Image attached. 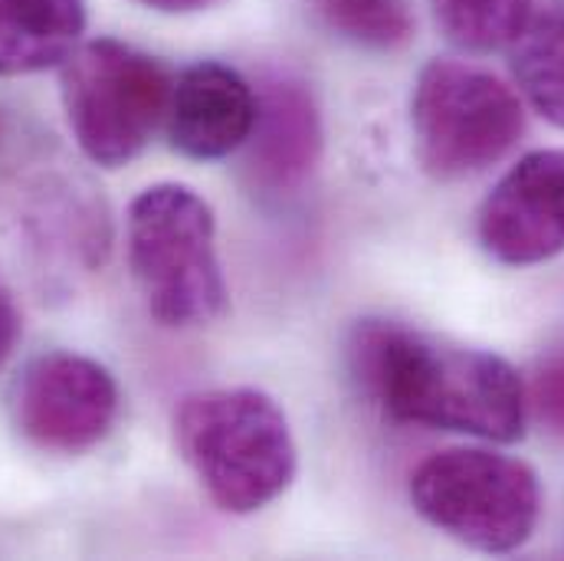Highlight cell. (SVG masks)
<instances>
[{"instance_id": "6da1fadb", "label": "cell", "mask_w": 564, "mask_h": 561, "mask_svg": "<svg viewBox=\"0 0 564 561\" xmlns=\"http://www.w3.org/2000/svg\"><path fill=\"white\" fill-rule=\"evenodd\" d=\"M348 362L361 391L394 421L492 443L525 433V385L496 352L365 319L348 338Z\"/></svg>"}, {"instance_id": "7a4b0ae2", "label": "cell", "mask_w": 564, "mask_h": 561, "mask_svg": "<svg viewBox=\"0 0 564 561\" xmlns=\"http://www.w3.org/2000/svg\"><path fill=\"white\" fill-rule=\"evenodd\" d=\"M174 443L214 506L234 516L280 499L299 470L285 411L257 388L187 395L174 411Z\"/></svg>"}, {"instance_id": "3957f363", "label": "cell", "mask_w": 564, "mask_h": 561, "mask_svg": "<svg viewBox=\"0 0 564 561\" xmlns=\"http://www.w3.org/2000/svg\"><path fill=\"white\" fill-rule=\"evenodd\" d=\"M126 253L148 315L164 328H197L224 315L227 280L217 217L187 184H151L129 204Z\"/></svg>"}, {"instance_id": "277c9868", "label": "cell", "mask_w": 564, "mask_h": 561, "mask_svg": "<svg viewBox=\"0 0 564 561\" xmlns=\"http://www.w3.org/2000/svg\"><path fill=\"white\" fill-rule=\"evenodd\" d=\"M411 503L449 539L486 555H509L539 526L542 486L535 470L516 456L482 446H449L414 470Z\"/></svg>"}, {"instance_id": "5b68a950", "label": "cell", "mask_w": 564, "mask_h": 561, "mask_svg": "<svg viewBox=\"0 0 564 561\" xmlns=\"http://www.w3.org/2000/svg\"><path fill=\"white\" fill-rule=\"evenodd\" d=\"M174 79L119 40H89L59 66V96L79 151L99 168H122L148 148L167 116Z\"/></svg>"}, {"instance_id": "8992f818", "label": "cell", "mask_w": 564, "mask_h": 561, "mask_svg": "<svg viewBox=\"0 0 564 561\" xmlns=\"http://www.w3.org/2000/svg\"><path fill=\"white\" fill-rule=\"evenodd\" d=\"M414 148L436 181H463L502 161L525 132V106L499 76L459 63L430 60L411 96Z\"/></svg>"}, {"instance_id": "52a82bcc", "label": "cell", "mask_w": 564, "mask_h": 561, "mask_svg": "<svg viewBox=\"0 0 564 561\" xmlns=\"http://www.w3.org/2000/svg\"><path fill=\"white\" fill-rule=\"evenodd\" d=\"M119 385L99 362L76 352L30 358L10 385L17 433L46 453H86L119 421Z\"/></svg>"}, {"instance_id": "ba28073f", "label": "cell", "mask_w": 564, "mask_h": 561, "mask_svg": "<svg viewBox=\"0 0 564 561\" xmlns=\"http://www.w3.org/2000/svg\"><path fill=\"white\" fill-rule=\"evenodd\" d=\"M479 247L502 267H539L564 253V148L519 158L479 207Z\"/></svg>"}, {"instance_id": "9c48e42d", "label": "cell", "mask_w": 564, "mask_h": 561, "mask_svg": "<svg viewBox=\"0 0 564 561\" xmlns=\"http://www.w3.org/2000/svg\"><path fill=\"white\" fill-rule=\"evenodd\" d=\"M171 148L194 161H217L243 148L257 126V89L224 63L187 66L167 99Z\"/></svg>"}, {"instance_id": "30bf717a", "label": "cell", "mask_w": 564, "mask_h": 561, "mask_svg": "<svg viewBox=\"0 0 564 561\" xmlns=\"http://www.w3.org/2000/svg\"><path fill=\"white\" fill-rule=\"evenodd\" d=\"M247 148V174L260 191H295L322 154V119L312 93L295 79H267L257 93V126Z\"/></svg>"}, {"instance_id": "8fae6325", "label": "cell", "mask_w": 564, "mask_h": 561, "mask_svg": "<svg viewBox=\"0 0 564 561\" xmlns=\"http://www.w3.org/2000/svg\"><path fill=\"white\" fill-rule=\"evenodd\" d=\"M83 33L86 0H0V79L63 66Z\"/></svg>"}, {"instance_id": "7c38bea8", "label": "cell", "mask_w": 564, "mask_h": 561, "mask_svg": "<svg viewBox=\"0 0 564 561\" xmlns=\"http://www.w3.org/2000/svg\"><path fill=\"white\" fill-rule=\"evenodd\" d=\"M512 46V76L529 106L564 129V0L532 10Z\"/></svg>"}, {"instance_id": "4fadbf2b", "label": "cell", "mask_w": 564, "mask_h": 561, "mask_svg": "<svg viewBox=\"0 0 564 561\" xmlns=\"http://www.w3.org/2000/svg\"><path fill=\"white\" fill-rule=\"evenodd\" d=\"M440 33L466 53L509 46L535 10V0H430Z\"/></svg>"}, {"instance_id": "5bb4252c", "label": "cell", "mask_w": 564, "mask_h": 561, "mask_svg": "<svg viewBox=\"0 0 564 561\" xmlns=\"http://www.w3.org/2000/svg\"><path fill=\"white\" fill-rule=\"evenodd\" d=\"M325 23L368 50H398L414 36V17L404 0H318Z\"/></svg>"}, {"instance_id": "9a60e30c", "label": "cell", "mask_w": 564, "mask_h": 561, "mask_svg": "<svg viewBox=\"0 0 564 561\" xmlns=\"http://www.w3.org/2000/svg\"><path fill=\"white\" fill-rule=\"evenodd\" d=\"M525 401L532 404L539 423L552 436L564 440V352L562 355H549V358L539 362Z\"/></svg>"}, {"instance_id": "2e32d148", "label": "cell", "mask_w": 564, "mask_h": 561, "mask_svg": "<svg viewBox=\"0 0 564 561\" xmlns=\"http://www.w3.org/2000/svg\"><path fill=\"white\" fill-rule=\"evenodd\" d=\"M23 335V319H20V309L10 295V289L0 282V365L13 355L17 342Z\"/></svg>"}, {"instance_id": "e0dca14e", "label": "cell", "mask_w": 564, "mask_h": 561, "mask_svg": "<svg viewBox=\"0 0 564 561\" xmlns=\"http://www.w3.org/2000/svg\"><path fill=\"white\" fill-rule=\"evenodd\" d=\"M151 10H161V13H197V10H207L220 0H139Z\"/></svg>"}]
</instances>
